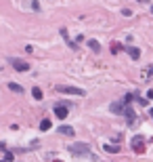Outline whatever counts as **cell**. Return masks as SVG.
I'll list each match as a JSON object with an SVG mask.
<instances>
[{
    "label": "cell",
    "instance_id": "cell-10",
    "mask_svg": "<svg viewBox=\"0 0 153 162\" xmlns=\"http://www.w3.org/2000/svg\"><path fill=\"white\" fill-rule=\"evenodd\" d=\"M32 97L36 99V101H40V99H42L44 95H42V91H40V88H38V86H34V88H32Z\"/></svg>",
    "mask_w": 153,
    "mask_h": 162
},
{
    "label": "cell",
    "instance_id": "cell-3",
    "mask_svg": "<svg viewBox=\"0 0 153 162\" xmlns=\"http://www.w3.org/2000/svg\"><path fill=\"white\" fill-rule=\"evenodd\" d=\"M126 110H128V103H126L124 99H122V101H113L111 103V112L113 114H126Z\"/></svg>",
    "mask_w": 153,
    "mask_h": 162
},
{
    "label": "cell",
    "instance_id": "cell-12",
    "mask_svg": "<svg viewBox=\"0 0 153 162\" xmlns=\"http://www.w3.org/2000/svg\"><path fill=\"white\" fill-rule=\"evenodd\" d=\"M50 127H52V124H50V120H48V118H44V120L40 122V131H48Z\"/></svg>",
    "mask_w": 153,
    "mask_h": 162
},
{
    "label": "cell",
    "instance_id": "cell-22",
    "mask_svg": "<svg viewBox=\"0 0 153 162\" xmlns=\"http://www.w3.org/2000/svg\"><path fill=\"white\" fill-rule=\"evenodd\" d=\"M139 2H147V0H139Z\"/></svg>",
    "mask_w": 153,
    "mask_h": 162
},
{
    "label": "cell",
    "instance_id": "cell-20",
    "mask_svg": "<svg viewBox=\"0 0 153 162\" xmlns=\"http://www.w3.org/2000/svg\"><path fill=\"white\" fill-rule=\"evenodd\" d=\"M0 149H2V152H6V145H4L2 141H0Z\"/></svg>",
    "mask_w": 153,
    "mask_h": 162
},
{
    "label": "cell",
    "instance_id": "cell-7",
    "mask_svg": "<svg viewBox=\"0 0 153 162\" xmlns=\"http://www.w3.org/2000/svg\"><path fill=\"white\" fill-rule=\"evenodd\" d=\"M59 133H61V135H67V137H74V135H76L74 127H69V124H61V127H59Z\"/></svg>",
    "mask_w": 153,
    "mask_h": 162
},
{
    "label": "cell",
    "instance_id": "cell-19",
    "mask_svg": "<svg viewBox=\"0 0 153 162\" xmlns=\"http://www.w3.org/2000/svg\"><path fill=\"white\" fill-rule=\"evenodd\" d=\"M122 15H126V17H130V15H132V11H130V8H124V11H122Z\"/></svg>",
    "mask_w": 153,
    "mask_h": 162
},
{
    "label": "cell",
    "instance_id": "cell-13",
    "mask_svg": "<svg viewBox=\"0 0 153 162\" xmlns=\"http://www.w3.org/2000/svg\"><path fill=\"white\" fill-rule=\"evenodd\" d=\"M88 47H90L92 51H96V53H99V51H101V44H99L96 40H88Z\"/></svg>",
    "mask_w": 153,
    "mask_h": 162
},
{
    "label": "cell",
    "instance_id": "cell-15",
    "mask_svg": "<svg viewBox=\"0 0 153 162\" xmlns=\"http://www.w3.org/2000/svg\"><path fill=\"white\" fill-rule=\"evenodd\" d=\"M120 51H122V47H120L118 42H113V44H111V53L115 55V53H120Z\"/></svg>",
    "mask_w": 153,
    "mask_h": 162
},
{
    "label": "cell",
    "instance_id": "cell-6",
    "mask_svg": "<svg viewBox=\"0 0 153 162\" xmlns=\"http://www.w3.org/2000/svg\"><path fill=\"white\" fill-rule=\"evenodd\" d=\"M143 143H145L143 137H134L132 139V149L136 152V154H143V152H145V145H143Z\"/></svg>",
    "mask_w": 153,
    "mask_h": 162
},
{
    "label": "cell",
    "instance_id": "cell-18",
    "mask_svg": "<svg viewBox=\"0 0 153 162\" xmlns=\"http://www.w3.org/2000/svg\"><path fill=\"white\" fill-rule=\"evenodd\" d=\"M132 99H134V97H132V95L128 93V95H126V97H124V101H126V103H130V101H132Z\"/></svg>",
    "mask_w": 153,
    "mask_h": 162
},
{
    "label": "cell",
    "instance_id": "cell-9",
    "mask_svg": "<svg viewBox=\"0 0 153 162\" xmlns=\"http://www.w3.org/2000/svg\"><path fill=\"white\" fill-rule=\"evenodd\" d=\"M126 51H128V55H130L132 59H139V57H141V51H139L136 47H128Z\"/></svg>",
    "mask_w": 153,
    "mask_h": 162
},
{
    "label": "cell",
    "instance_id": "cell-1",
    "mask_svg": "<svg viewBox=\"0 0 153 162\" xmlns=\"http://www.w3.org/2000/svg\"><path fill=\"white\" fill-rule=\"evenodd\" d=\"M69 154L71 156H80V158H94L90 154V147H88L86 143H74V145H69Z\"/></svg>",
    "mask_w": 153,
    "mask_h": 162
},
{
    "label": "cell",
    "instance_id": "cell-5",
    "mask_svg": "<svg viewBox=\"0 0 153 162\" xmlns=\"http://www.w3.org/2000/svg\"><path fill=\"white\" fill-rule=\"evenodd\" d=\"M67 107H69L67 103H63V105L59 103V105H55V116H57L59 120H65V118H67V114H69V112H67Z\"/></svg>",
    "mask_w": 153,
    "mask_h": 162
},
{
    "label": "cell",
    "instance_id": "cell-4",
    "mask_svg": "<svg viewBox=\"0 0 153 162\" xmlns=\"http://www.w3.org/2000/svg\"><path fill=\"white\" fill-rule=\"evenodd\" d=\"M11 65L17 72H28L30 70V63H28V61H21V59H11Z\"/></svg>",
    "mask_w": 153,
    "mask_h": 162
},
{
    "label": "cell",
    "instance_id": "cell-21",
    "mask_svg": "<svg viewBox=\"0 0 153 162\" xmlns=\"http://www.w3.org/2000/svg\"><path fill=\"white\" fill-rule=\"evenodd\" d=\"M147 97H149V99H153V88H151V91L147 93Z\"/></svg>",
    "mask_w": 153,
    "mask_h": 162
},
{
    "label": "cell",
    "instance_id": "cell-14",
    "mask_svg": "<svg viewBox=\"0 0 153 162\" xmlns=\"http://www.w3.org/2000/svg\"><path fill=\"white\" fill-rule=\"evenodd\" d=\"M105 152H111V154H118L120 145H105Z\"/></svg>",
    "mask_w": 153,
    "mask_h": 162
},
{
    "label": "cell",
    "instance_id": "cell-2",
    "mask_svg": "<svg viewBox=\"0 0 153 162\" xmlns=\"http://www.w3.org/2000/svg\"><path fill=\"white\" fill-rule=\"evenodd\" d=\"M57 91H59V93H63V95H80V97H82V95H86V93L82 91V88L67 86V84H59V86H57Z\"/></svg>",
    "mask_w": 153,
    "mask_h": 162
},
{
    "label": "cell",
    "instance_id": "cell-16",
    "mask_svg": "<svg viewBox=\"0 0 153 162\" xmlns=\"http://www.w3.org/2000/svg\"><path fill=\"white\" fill-rule=\"evenodd\" d=\"M145 76H147V78H149V76H153V65H149V67L145 70Z\"/></svg>",
    "mask_w": 153,
    "mask_h": 162
},
{
    "label": "cell",
    "instance_id": "cell-24",
    "mask_svg": "<svg viewBox=\"0 0 153 162\" xmlns=\"http://www.w3.org/2000/svg\"><path fill=\"white\" fill-rule=\"evenodd\" d=\"M55 162H61V160H55Z\"/></svg>",
    "mask_w": 153,
    "mask_h": 162
},
{
    "label": "cell",
    "instance_id": "cell-11",
    "mask_svg": "<svg viewBox=\"0 0 153 162\" xmlns=\"http://www.w3.org/2000/svg\"><path fill=\"white\" fill-rule=\"evenodd\" d=\"M8 88H11L13 93H23V86L17 84V82H11V84H8Z\"/></svg>",
    "mask_w": 153,
    "mask_h": 162
},
{
    "label": "cell",
    "instance_id": "cell-8",
    "mask_svg": "<svg viewBox=\"0 0 153 162\" xmlns=\"http://www.w3.org/2000/svg\"><path fill=\"white\" fill-rule=\"evenodd\" d=\"M61 36H63V38H65V40H67V44H69V47H71V49H78V44H76L74 40H69V32H67L65 28H61Z\"/></svg>",
    "mask_w": 153,
    "mask_h": 162
},
{
    "label": "cell",
    "instance_id": "cell-17",
    "mask_svg": "<svg viewBox=\"0 0 153 162\" xmlns=\"http://www.w3.org/2000/svg\"><path fill=\"white\" fill-rule=\"evenodd\" d=\"M4 160H11V162H15V160H13V152H6V156H4Z\"/></svg>",
    "mask_w": 153,
    "mask_h": 162
},
{
    "label": "cell",
    "instance_id": "cell-23",
    "mask_svg": "<svg viewBox=\"0 0 153 162\" xmlns=\"http://www.w3.org/2000/svg\"><path fill=\"white\" fill-rule=\"evenodd\" d=\"M151 13H153V6H151Z\"/></svg>",
    "mask_w": 153,
    "mask_h": 162
}]
</instances>
